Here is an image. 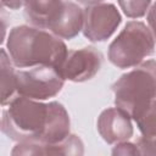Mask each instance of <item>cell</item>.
<instances>
[{
	"label": "cell",
	"mask_w": 156,
	"mask_h": 156,
	"mask_svg": "<svg viewBox=\"0 0 156 156\" xmlns=\"http://www.w3.org/2000/svg\"><path fill=\"white\" fill-rule=\"evenodd\" d=\"M0 128L16 143L50 145L69 135L71 119L65 106L57 101L45 104L18 95L4 110Z\"/></svg>",
	"instance_id": "cell-1"
},
{
	"label": "cell",
	"mask_w": 156,
	"mask_h": 156,
	"mask_svg": "<svg viewBox=\"0 0 156 156\" xmlns=\"http://www.w3.org/2000/svg\"><path fill=\"white\" fill-rule=\"evenodd\" d=\"M10 58L17 68L50 66L57 68L67 54L66 44L50 32L32 26H16L7 37Z\"/></svg>",
	"instance_id": "cell-2"
},
{
	"label": "cell",
	"mask_w": 156,
	"mask_h": 156,
	"mask_svg": "<svg viewBox=\"0 0 156 156\" xmlns=\"http://www.w3.org/2000/svg\"><path fill=\"white\" fill-rule=\"evenodd\" d=\"M115 105L126 112L130 119L136 121L151 107L156 98V63L147 60L122 74L113 84Z\"/></svg>",
	"instance_id": "cell-3"
},
{
	"label": "cell",
	"mask_w": 156,
	"mask_h": 156,
	"mask_svg": "<svg viewBox=\"0 0 156 156\" xmlns=\"http://www.w3.org/2000/svg\"><path fill=\"white\" fill-rule=\"evenodd\" d=\"M155 51V38L150 27L140 21L128 22L108 46V61L122 69L144 62Z\"/></svg>",
	"instance_id": "cell-4"
},
{
	"label": "cell",
	"mask_w": 156,
	"mask_h": 156,
	"mask_svg": "<svg viewBox=\"0 0 156 156\" xmlns=\"http://www.w3.org/2000/svg\"><path fill=\"white\" fill-rule=\"evenodd\" d=\"M65 80L57 69L50 66H35L30 69L16 71L17 94L43 101L56 96L63 87Z\"/></svg>",
	"instance_id": "cell-5"
},
{
	"label": "cell",
	"mask_w": 156,
	"mask_h": 156,
	"mask_svg": "<svg viewBox=\"0 0 156 156\" xmlns=\"http://www.w3.org/2000/svg\"><path fill=\"white\" fill-rule=\"evenodd\" d=\"M122 22L119 11L113 4L99 2L83 10V34L93 43L107 40Z\"/></svg>",
	"instance_id": "cell-6"
},
{
	"label": "cell",
	"mask_w": 156,
	"mask_h": 156,
	"mask_svg": "<svg viewBox=\"0 0 156 156\" xmlns=\"http://www.w3.org/2000/svg\"><path fill=\"white\" fill-rule=\"evenodd\" d=\"M102 65V55L93 46L68 50L62 63L56 68L63 80L74 83L94 78Z\"/></svg>",
	"instance_id": "cell-7"
},
{
	"label": "cell",
	"mask_w": 156,
	"mask_h": 156,
	"mask_svg": "<svg viewBox=\"0 0 156 156\" xmlns=\"http://www.w3.org/2000/svg\"><path fill=\"white\" fill-rule=\"evenodd\" d=\"M96 127L100 136L111 145L129 140L134 133L130 117L118 107L104 110L98 117Z\"/></svg>",
	"instance_id": "cell-8"
},
{
	"label": "cell",
	"mask_w": 156,
	"mask_h": 156,
	"mask_svg": "<svg viewBox=\"0 0 156 156\" xmlns=\"http://www.w3.org/2000/svg\"><path fill=\"white\" fill-rule=\"evenodd\" d=\"M83 27V9L73 1H63L57 16L51 21L46 29L60 39H73Z\"/></svg>",
	"instance_id": "cell-9"
},
{
	"label": "cell",
	"mask_w": 156,
	"mask_h": 156,
	"mask_svg": "<svg viewBox=\"0 0 156 156\" xmlns=\"http://www.w3.org/2000/svg\"><path fill=\"white\" fill-rule=\"evenodd\" d=\"M83 143L74 134H69L62 141L50 145L40 143H18L11 151L12 155H83Z\"/></svg>",
	"instance_id": "cell-10"
},
{
	"label": "cell",
	"mask_w": 156,
	"mask_h": 156,
	"mask_svg": "<svg viewBox=\"0 0 156 156\" xmlns=\"http://www.w3.org/2000/svg\"><path fill=\"white\" fill-rule=\"evenodd\" d=\"M63 1L65 0H24V16L32 26L46 29L60 12Z\"/></svg>",
	"instance_id": "cell-11"
},
{
	"label": "cell",
	"mask_w": 156,
	"mask_h": 156,
	"mask_svg": "<svg viewBox=\"0 0 156 156\" xmlns=\"http://www.w3.org/2000/svg\"><path fill=\"white\" fill-rule=\"evenodd\" d=\"M16 89V71L10 55L0 49V106H6L15 98Z\"/></svg>",
	"instance_id": "cell-12"
},
{
	"label": "cell",
	"mask_w": 156,
	"mask_h": 156,
	"mask_svg": "<svg viewBox=\"0 0 156 156\" xmlns=\"http://www.w3.org/2000/svg\"><path fill=\"white\" fill-rule=\"evenodd\" d=\"M123 13L129 18H140L146 15L151 0H118Z\"/></svg>",
	"instance_id": "cell-13"
},
{
	"label": "cell",
	"mask_w": 156,
	"mask_h": 156,
	"mask_svg": "<svg viewBox=\"0 0 156 156\" xmlns=\"http://www.w3.org/2000/svg\"><path fill=\"white\" fill-rule=\"evenodd\" d=\"M112 155H140V154L136 144L128 143L127 140V141L117 143L112 150Z\"/></svg>",
	"instance_id": "cell-14"
},
{
	"label": "cell",
	"mask_w": 156,
	"mask_h": 156,
	"mask_svg": "<svg viewBox=\"0 0 156 156\" xmlns=\"http://www.w3.org/2000/svg\"><path fill=\"white\" fill-rule=\"evenodd\" d=\"M136 146H138L140 155H154L155 154V139L141 136L138 139Z\"/></svg>",
	"instance_id": "cell-15"
},
{
	"label": "cell",
	"mask_w": 156,
	"mask_h": 156,
	"mask_svg": "<svg viewBox=\"0 0 156 156\" xmlns=\"http://www.w3.org/2000/svg\"><path fill=\"white\" fill-rule=\"evenodd\" d=\"M24 0H0V4L10 10H18L23 6Z\"/></svg>",
	"instance_id": "cell-16"
},
{
	"label": "cell",
	"mask_w": 156,
	"mask_h": 156,
	"mask_svg": "<svg viewBox=\"0 0 156 156\" xmlns=\"http://www.w3.org/2000/svg\"><path fill=\"white\" fill-rule=\"evenodd\" d=\"M1 6H2V5L0 4V13H1V10H2ZM6 29H7V23H6V21L0 16V45H1V44L4 43V40H5Z\"/></svg>",
	"instance_id": "cell-17"
},
{
	"label": "cell",
	"mask_w": 156,
	"mask_h": 156,
	"mask_svg": "<svg viewBox=\"0 0 156 156\" xmlns=\"http://www.w3.org/2000/svg\"><path fill=\"white\" fill-rule=\"evenodd\" d=\"M80 4H83V5H94V4H99V2H102V1H105V0H78Z\"/></svg>",
	"instance_id": "cell-18"
}]
</instances>
